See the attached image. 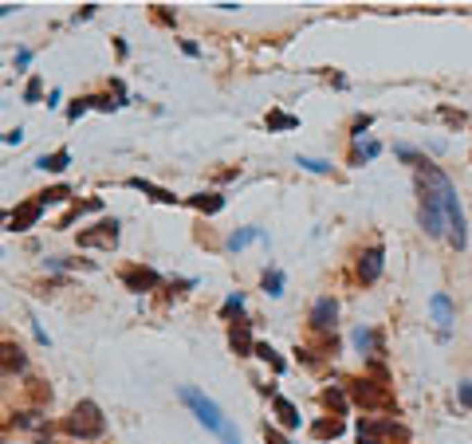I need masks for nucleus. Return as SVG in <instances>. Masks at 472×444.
I'll return each instance as SVG.
<instances>
[{
	"mask_svg": "<svg viewBox=\"0 0 472 444\" xmlns=\"http://www.w3.org/2000/svg\"><path fill=\"white\" fill-rule=\"evenodd\" d=\"M40 444H55V441H40Z\"/></svg>",
	"mask_w": 472,
	"mask_h": 444,
	"instance_id": "obj_44",
	"label": "nucleus"
},
{
	"mask_svg": "<svg viewBox=\"0 0 472 444\" xmlns=\"http://www.w3.org/2000/svg\"><path fill=\"white\" fill-rule=\"evenodd\" d=\"M12 425H20V429H36V425H40V409H24V413H16Z\"/></svg>",
	"mask_w": 472,
	"mask_h": 444,
	"instance_id": "obj_33",
	"label": "nucleus"
},
{
	"mask_svg": "<svg viewBox=\"0 0 472 444\" xmlns=\"http://www.w3.org/2000/svg\"><path fill=\"white\" fill-rule=\"evenodd\" d=\"M241 311H244V295H241V291H232L229 299L220 303V314H225V319H232V314H241Z\"/></svg>",
	"mask_w": 472,
	"mask_h": 444,
	"instance_id": "obj_28",
	"label": "nucleus"
},
{
	"mask_svg": "<svg viewBox=\"0 0 472 444\" xmlns=\"http://www.w3.org/2000/svg\"><path fill=\"white\" fill-rule=\"evenodd\" d=\"M24 142V130H20V126H16V130H8L4 134V145H20Z\"/></svg>",
	"mask_w": 472,
	"mask_h": 444,
	"instance_id": "obj_38",
	"label": "nucleus"
},
{
	"mask_svg": "<svg viewBox=\"0 0 472 444\" xmlns=\"http://www.w3.org/2000/svg\"><path fill=\"white\" fill-rule=\"evenodd\" d=\"M91 107L103 110V114H114V110L126 107V103H122V98H110V95H91Z\"/></svg>",
	"mask_w": 472,
	"mask_h": 444,
	"instance_id": "obj_27",
	"label": "nucleus"
},
{
	"mask_svg": "<svg viewBox=\"0 0 472 444\" xmlns=\"http://www.w3.org/2000/svg\"><path fill=\"white\" fill-rule=\"evenodd\" d=\"M351 342H354V350H358V354H386L382 335H378V330H370V326H358V330L351 335Z\"/></svg>",
	"mask_w": 472,
	"mask_h": 444,
	"instance_id": "obj_12",
	"label": "nucleus"
},
{
	"mask_svg": "<svg viewBox=\"0 0 472 444\" xmlns=\"http://www.w3.org/2000/svg\"><path fill=\"white\" fill-rule=\"evenodd\" d=\"M0 220H4V213H0Z\"/></svg>",
	"mask_w": 472,
	"mask_h": 444,
	"instance_id": "obj_45",
	"label": "nucleus"
},
{
	"mask_svg": "<svg viewBox=\"0 0 472 444\" xmlns=\"http://www.w3.org/2000/svg\"><path fill=\"white\" fill-rule=\"evenodd\" d=\"M295 166H303L307 173H331V161H323V157H299Z\"/></svg>",
	"mask_w": 472,
	"mask_h": 444,
	"instance_id": "obj_31",
	"label": "nucleus"
},
{
	"mask_svg": "<svg viewBox=\"0 0 472 444\" xmlns=\"http://www.w3.org/2000/svg\"><path fill=\"white\" fill-rule=\"evenodd\" d=\"M335 319H339V303L331 299V295H323V299L311 303V314H307V323H311L315 335H331L335 330Z\"/></svg>",
	"mask_w": 472,
	"mask_h": 444,
	"instance_id": "obj_7",
	"label": "nucleus"
},
{
	"mask_svg": "<svg viewBox=\"0 0 472 444\" xmlns=\"http://www.w3.org/2000/svg\"><path fill=\"white\" fill-rule=\"evenodd\" d=\"M95 12H98V4H83V8H79V12L71 16V24H83V20H91Z\"/></svg>",
	"mask_w": 472,
	"mask_h": 444,
	"instance_id": "obj_35",
	"label": "nucleus"
},
{
	"mask_svg": "<svg viewBox=\"0 0 472 444\" xmlns=\"http://www.w3.org/2000/svg\"><path fill=\"white\" fill-rule=\"evenodd\" d=\"M32 335H36V342H40V346H48V335H44V326H40L36 319H32Z\"/></svg>",
	"mask_w": 472,
	"mask_h": 444,
	"instance_id": "obj_41",
	"label": "nucleus"
},
{
	"mask_svg": "<svg viewBox=\"0 0 472 444\" xmlns=\"http://www.w3.org/2000/svg\"><path fill=\"white\" fill-rule=\"evenodd\" d=\"M154 16H157V20H161V24H177V16H173V12H166L161 4H154Z\"/></svg>",
	"mask_w": 472,
	"mask_h": 444,
	"instance_id": "obj_37",
	"label": "nucleus"
},
{
	"mask_svg": "<svg viewBox=\"0 0 472 444\" xmlns=\"http://www.w3.org/2000/svg\"><path fill=\"white\" fill-rule=\"evenodd\" d=\"M252 358H264V362H268V366H272L276 373H283V370H288V362L279 358L276 350L268 346V342H256V354H252Z\"/></svg>",
	"mask_w": 472,
	"mask_h": 444,
	"instance_id": "obj_24",
	"label": "nucleus"
},
{
	"mask_svg": "<svg viewBox=\"0 0 472 444\" xmlns=\"http://www.w3.org/2000/svg\"><path fill=\"white\" fill-rule=\"evenodd\" d=\"M177 397H182V405L189 409V413H193V417L201 420L213 436H220L225 444H241V432L232 429V420L225 417V409H220L213 397H205L197 385H182V389H177Z\"/></svg>",
	"mask_w": 472,
	"mask_h": 444,
	"instance_id": "obj_1",
	"label": "nucleus"
},
{
	"mask_svg": "<svg viewBox=\"0 0 472 444\" xmlns=\"http://www.w3.org/2000/svg\"><path fill=\"white\" fill-rule=\"evenodd\" d=\"M264 441H268V444H291L288 436H283L279 429H272V425H264Z\"/></svg>",
	"mask_w": 472,
	"mask_h": 444,
	"instance_id": "obj_34",
	"label": "nucleus"
},
{
	"mask_svg": "<svg viewBox=\"0 0 472 444\" xmlns=\"http://www.w3.org/2000/svg\"><path fill=\"white\" fill-rule=\"evenodd\" d=\"M342 429H347V425H342V417H327V420H315L311 425V432L315 436H319V441H335V436H342Z\"/></svg>",
	"mask_w": 472,
	"mask_h": 444,
	"instance_id": "obj_20",
	"label": "nucleus"
},
{
	"mask_svg": "<svg viewBox=\"0 0 472 444\" xmlns=\"http://www.w3.org/2000/svg\"><path fill=\"white\" fill-rule=\"evenodd\" d=\"M457 397H460V405H469V409H472V385H469V382L457 385Z\"/></svg>",
	"mask_w": 472,
	"mask_h": 444,
	"instance_id": "obj_36",
	"label": "nucleus"
},
{
	"mask_svg": "<svg viewBox=\"0 0 472 444\" xmlns=\"http://www.w3.org/2000/svg\"><path fill=\"white\" fill-rule=\"evenodd\" d=\"M189 208H197V213H205V216H217L225 208V197L220 193H197V197H189Z\"/></svg>",
	"mask_w": 472,
	"mask_h": 444,
	"instance_id": "obj_17",
	"label": "nucleus"
},
{
	"mask_svg": "<svg viewBox=\"0 0 472 444\" xmlns=\"http://www.w3.org/2000/svg\"><path fill=\"white\" fill-rule=\"evenodd\" d=\"M36 201L48 208V204H67L71 201V189L67 185H55V189H44V193H36Z\"/></svg>",
	"mask_w": 472,
	"mask_h": 444,
	"instance_id": "obj_23",
	"label": "nucleus"
},
{
	"mask_svg": "<svg viewBox=\"0 0 472 444\" xmlns=\"http://www.w3.org/2000/svg\"><path fill=\"white\" fill-rule=\"evenodd\" d=\"M63 432L67 436H79V441H98L107 432V417L95 401H79V405L63 417Z\"/></svg>",
	"mask_w": 472,
	"mask_h": 444,
	"instance_id": "obj_2",
	"label": "nucleus"
},
{
	"mask_svg": "<svg viewBox=\"0 0 472 444\" xmlns=\"http://www.w3.org/2000/svg\"><path fill=\"white\" fill-rule=\"evenodd\" d=\"M229 346L241 354V358H252L256 354V338H252V330H248V323H232L229 326Z\"/></svg>",
	"mask_w": 472,
	"mask_h": 444,
	"instance_id": "obj_11",
	"label": "nucleus"
},
{
	"mask_svg": "<svg viewBox=\"0 0 472 444\" xmlns=\"http://www.w3.org/2000/svg\"><path fill=\"white\" fill-rule=\"evenodd\" d=\"M283 283H288V276H283L279 267H268L264 276H260V287H264L272 299H279V295H283Z\"/></svg>",
	"mask_w": 472,
	"mask_h": 444,
	"instance_id": "obj_18",
	"label": "nucleus"
},
{
	"mask_svg": "<svg viewBox=\"0 0 472 444\" xmlns=\"http://www.w3.org/2000/svg\"><path fill=\"white\" fill-rule=\"evenodd\" d=\"M126 185L138 189V193H146V197L157 201V204H177V197H173L170 189H161V185H154V181H146V177H126Z\"/></svg>",
	"mask_w": 472,
	"mask_h": 444,
	"instance_id": "obj_13",
	"label": "nucleus"
},
{
	"mask_svg": "<svg viewBox=\"0 0 472 444\" xmlns=\"http://www.w3.org/2000/svg\"><path fill=\"white\" fill-rule=\"evenodd\" d=\"M114 244H119V220L114 216H103L98 224L79 232V248H103V252H110Z\"/></svg>",
	"mask_w": 472,
	"mask_h": 444,
	"instance_id": "obj_5",
	"label": "nucleus"
},
{
	"mask_svg": "<svg viewBox=\"0 0 472 444\" xmlns=\"http://www.w3.org/2000/svg\"><path fill=\"white\" fill-rule=\"evenodd\" d=\"M40 216H44V204L32 197V201L16 204L12 213H8V229H12V232H28V229H36V224H40Z\"/></svg>",
	"mask_w": 472,
	"mask_h": 444,
	"instance_id": "obj_8",
	"label": "nucleus"
},
{
	"mask_svg": "<svg viewBox=\"0 0 472 444\" xmlns=\"http://www.w3.org/2000/svg\"><path fill=\"white\" fill-rule=\"evenodd\" d=\"M394 154H398L401 161H410L413 169H421V166H429V161H425V157L417 154V150H410V145H394Z\"/></svg>",
	"mask_w": 472,
	"mask_h": 444,
	"instance_id": "obj_29",
	"label": "nucleus"
},
{
	"mask_svg": "<svg viewBox=\"0 0 472 444\" xmlns=\"http://www.w3.org/2000/svg\"><path fill=\"white\" fill-rule=\"evenodd\" d=\"M182 51L189 55V60H197V55H201V48H197L193 39H182Z\"/></svg>",
	"mask_w": 472,
	"mask_h": 444,
	"instance_id": "obj_40",
	"label": "nucleus"
},
{
	"mask_svg": "<svg viewBox=\"0 0 472 444\" xmlns=\"http://www.w3.org/2000/svg\"><path fill=\"white\" fill-rule=\"evenodd\" d=\"M16 12V4H0V16H12Z\"/></svg>",
	"mask_w": 472,
	"mask_h": 444,
	"instance_id": "obj_43",
	"label": "nucleus"
},
{
	"mask_svg": "<svg viewBox=\"0 0 472 444\" xmlns=\"http://www.w3.org/2000/svg\"><path fill=\"white\" fill-rule=\"evenodd\" d=\"M252 240H264V229H236L229 236V252H241V248H248Z\"/></svg>",
	"mask_w": 472,
	"mask_h": 444,
	"instance_id": "obj_21",
	"label": "nucleus"
},
{
	"mask_svg": "<svg viewBox=\"0 0 472 444\" xmlns=\"http://www.w3.org/2000/svg\"><path fill=\"white\" fill-rule=\"evenodd\" d=\"M28 370V354L16 342H0V373H20Z\"/></svg>",
	"mask_w": 472,
	"mask_h": 444,
	"instance_id": "obj_10",
	"label": "nucleus"
},
{
	"mask_svg": "<svg viewBox=\"0 0 472 444\" xmlns=\"http://www.w3.org/2000/svg\"><path fill=\"white\" fill-rule=\"evenodd\" d=\"M382 154V142H354V150H351V166H362V161H374V157Z\"/></svg>",
	"mask_w": 472,
	"mask_h": 444,
	"instance_id": "obj_19",
	"label": "nucleus"
},
{
	"mask_svg": "<svg viewBox=\"0 0 472 444\" xmlns=\"http://www.w3.org/2000/svg\"><path fill=\"white\" fill-rule=\"evenodd\" d=\"M429 311H433V319H437V326H441V330H448V326L457 323V314H453V299H448L445 291H437L433 299H429Z\"/></svg>",
	"mask_w": 472,
	"mask_h": 444,
	"instance_id": "obj_14",
	"label": "nucleus"
},
{
	"mask_svg": "<svg viewBox=\"0 0 472 444\" xmlns=\"http://www.w3.org/2000/svg\"><path fill=\"white\" fill-rule=\"evenodd\" d=\"M87 110H91V95H83V98H75L71 107H67V122H79L87 114Z\"/></svg>",
	"mask_w": 472,
	"mask_h": 444,
	"instance_id": "obj_30",
	"label": "nucleus"
},
{
	"mask_svg": "<svg viewBox=\"0 0 472 444\" xmlns=\"http://www.w3.org/2000/svg\"><path fill=\"white\" fill-rule=\"evenodd\" d=\"M28 63H32V51H28V48H20V51H16V67H20V71H24Z\"/></svg>",
	"mask_w": 472,
	"mask_h": 444,
	"instance_id": "obj_39",
	"label": "nucleus"
},
{
	"mask_svg": "<svg viewBox=\"0 0 472 444\" xmlns=\"http://www.w3.org/2000/svg\"><path fill=\"white\" fill-rule=\"evenodd\" d=\"M323 405L335 409V417H347V409H351V397L342 393V389H323Z\"/></svg>",
	"mask_w": 472,
	"mask_h": 444,
	"instance_id": "obj_22",
	"label": "nucleus"
},
{
	"mask_svg": "<svg viewBox=\"0 0 472 444\" xmlns=\"http://www.w3.org/2000/svg\"><path fill=\"white\" fill-rule=\"evenodd\" d=\"M358 444H382V441H378V436H362V432H358Z\"/></svg>",
	"mask_w": 472,
	"mask_h": 444,
	"instance_id": "obj_42",
	"label": "nucleus"
},
{
	"mask_svg": "<svg viewBox=\"0 0 472 444\" xmlns=\"http://www.w3.org/2000/svg\"><path fill=\"white\" fill-rule=\"evenodd\" d=\"M382 267H386V252H382V244H374V248H366V252L358 256V279H362V283H378Z\"/></svg>",
	"mask_w": 472,
	"mask_h": 444,
	"instance_id": "obj_9",
	"label": "nucleus"
},
{
	"mask_svg": "<svg viewBox=\"0 0 472 444\" xmlns=\"http://www.w3.org/2000/svg\"><path fill=\"white\" fill-rule=\"evenodd\" d=\"M433 185H437V197H441V208H445V224H448V236L457 248H464L469 232H464V213H460V201H457V185L433 166Z\"/></svg>",
	"mask_w": 472,
	"mask_h": 444,
	"instance_id": "obj_3",
	"label": "nucleus"
},
{
	"mask_svg": "<svg viewBox=\"0 0 472 444\" xmlns=\"http://www.w3.org/2000/svg\"><path fill=\"white\" fill-rule=\"evenodd\" d=\"M272 409H276V420H279V425H283V429H299V409H295V405H291V401H288V397H272Z\"/></svg>",
	"mask_w": 472,
	"mask_h": 444,
	"instance_id": "obj_15",
	"label": "nucleus"
},
{
	"mask_svg": "<svg viewBox=\"0 0 472 444\" xmlns=\"http://www.w3.org/2000/svg\"><path fill=\"white\" fill-rule=\"evenodd\" d=\"M295 126H299L295 114H283V110H272V114H268V130H295Z\"/></svg>",
	"mask_w": 472,
	"mask_h": 444,
	"instance_id": "obj_26",
	"label": "nucleus"
},
{
	"mask_svg": "<svg viewBox=\"0 0 472 444\" xmlns=\"http://www.w3.org/2000/svg\"><path fill=\"white\" fill-rule=\"evenodd\" d=\"M67 166H71V150H55V154L36 157V169H44V173H63Z\"/></svg>",
	"mask_w": 472,
	"mask_h": 444,
	"instance_id": "obj_16",
	"label": "nucleus"
},
{
	"mask_svg": "<svg viewBox=\"0 0 472 444\" xmlns=\"http://www.w3.org/2000/svg\"><path fill=\"white\" fill-rule=\"evenodd\" d=\"M44 264H48V272H67V267H87V272H95L91 260H63V256H51V260H44Z\"/></svg>",
	"mask_w": 472,
	"mask_h": 444,
	"instance_id": "obj_25",
	"label": "nucleus"
},
{
	"mask_svg": "<svg viewBox=\"0 0 472 444\" xmlns=\"http://www.w3.org/2000/svg\"><path fill=\"white\" fill-rule=\"evenodd\" d=\"M40 95H44V79H40V75H32V79H28V87H24V103H40Z\"/></svg>",
	"mask_w": 472,
	"mask_h": 444,
	"instance_id": "obj_32",
	"label": "nucleus"
},
{
	"mask_svg": "<svg viewBox=\"0 0 472 444\" xmlns=\"http://www.w3.org/2000/svg\"><path fill=\"white\" fill-rule=\"evenodd\" d=\"M347 397H351L354 405H362L366 413H374V409H398L390 385H378V382H370V378H354V382L347 385Z\"/></svg>",
	"mask_w": 472,
	"mask_h": 444,
	"instance_id": "obj_4",
	"label": "nucleus"
},
{
	"mask_svg": "<svg viewBox=\"0 0 472 444\" xmlns=\"http://www.w3.org/2000/svg\"><path fill=\"white\" fill-rule=\"evenodd\" d=\"M119 279H122V287L134 291V295H146V291L161 287V276H157L154 267H146V264H126L119 272Z\"/></svg>",
	"mask_w": 472,
	"mask_h": 444,
	"instance_id": "obj_6",
	"label": "nucleus"
}]
</instances>
